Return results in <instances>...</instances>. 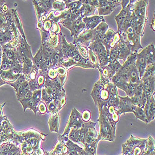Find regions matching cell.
Instances as JSON below:
<instances>
[{
  "label": "cell",
  "instance_id": "cell-1",
  "mask_svg": "<svg viewBox=\"0 0 155 155\" xmlns=\"http://www.w3.org/2000/svg\"><path fill=\"white\" fill-rule=\"evenodd\" d=\"M97 120L100 125V132L97 137L98 140L114 141L115 137L116 125L112 124L106 116L101 112L99 113Z\"/></svg>",
  "mask_w": 155,
  "mask_h": 155
},
{
  "label": "cell",
  "instance_id": "cell-2",
  "mask_svg": "<svg viewBox=\"0 0 155 155\" xmlns=\"http://www.w3.org/2000/svg\"><path fill=\"white\" fill-rule=\"evenodd\" d=\"M147 139H141L130 136L125 143L122 145L124 155H141L146 147Z\"/></svg>",
  "mask_w": 155,
  "mask_h": 155
},
{
  "label": "cell",
  "instance_id": "cell-3",
  "mask_svg": "<svg viewBox=\"0 0 155 155\" xmlns=\"http://www.w3.org/2000/svg\"><path fill=\"white\" fill-rule=\"evenodd\" d=\"M95 30H84L82 31L78 36L74 39L73 44L74 45L79 44L86 47H88L89 44L94 41V37L96 35Z\"/></svg>",
  "mask_w": 155,
  "mask_h": 155
},
{
  "label": "cell",
  "instance_id": "cell-4",
  "mask_svg": "<svg viewBox=\"0 0 155 155\" xmlns=\"http://www.w3.org/2000/svg\"><path fill=\"white\" fill-rule=\"evenodd\" d=\"M119 105L115 109L120 115L123 113L133 112L132 109L134 104L130 97L127 96L125 97H121L119 96Z\"/></svg>",
  "mask_w": 155,
  "mask_h": 155
},
{
  "label": "cell",
  "instance_id": "cell-5",
  "mask_svg": "<svg viewBox=\"0 0 155 155\" xmlns=\"http://www.w3.org/2000/svg\"><path fill=\"white\" fill-rule=\"evenodd\" d=\"M145 50H146L145 48L140 52L137 53V60L135 62V66L137 68L140 80L145 73L146 67L147 66V60L145 58Z\"/></svg>",
  "mask_w": 155,
  "mask_h": 155
},
{
  "label": "cell",
  "instance_id": "cell-6",
  "mask_svg": "<svg viewBox=\"0 0 155 155\" xmlns=\"http://www.w3.org/2000/svg\"><path fill=\"white\" fill-rule=\"evenodd\" d=\"M83 22L85 24L86 30H93L103 21L104 18L99 16H92L84 17L82 18Z\"/></svg>",
  "mask_w": 155,
  "mask_h": 155
},
{
  "label": "cell",
  "instance_id": "cell-7",
  "mask_svg": "<svg viewBox=\"0 0 155 155\" xmlns=\"http://www.w3.org/2000/svg\"><path fill=\"white\" fill-rule=\"evenodd\" d=\"M154 93L150 97V98L147 101L146 104L145 105L143 110L146 114L148 123L154 119L155 115V101L154 98Z\"/></svg>",
  "mask_w": 155,
  "mask_h": 155
},
{
  "label": "cell",
  "instance_id": "cell-8",
  "mask_svg": "<svg viewBox=\"0 0 155 155\" xmlns=\"http://www.w3.org/2000/svg\"><path fill=\"white\" fill-rule=\"evenodd\" d=\"M98 69L101 73V78L109 82H110L112 77L116 73L107 65L104 67H99Z\"/></svg>",
  "mask_w": 155,
  "mask_h": 155
},
{
  "label": "cell",
  "instance_id": "cell-9",
  "mask_svg": "<svg viewBox=\"0 0 155 155\" xmlns=\"http://www.w3.org/2000/svg\"><path fill=\"white\" fill-rule=\"evenodd\" d=\"M110 82L113 83L116 87H119L120 89H122L123 91H124L127 94L128 91V87L129 83L125 81L119 75L115 74L112 77Z\"/></svg>",
  "mask_w": 155,
  "mask_h": 155
},
{
  "label": "cell",
  "instance_id": "cell-10",
  "mask_svg": "<svg viewBox=\"0 0 155 155\" xmlns=\"http://www.w3.org/2000/svg\"><path fill=\"white\" fill-rule=\"evenodd\" d=\"M51 118L49 120V126L50 127L51 132H58V125H59V117L57 110L51 112Z\"/></svg>",
  "mask_w": 155,
  "mask_h": 155
},
{
  "label": "cell",
  "instance_id": "cell-11",
  "mask_svg": "<svg viewBox=\"0 0 155 155\" xmlns=\"http://www.w3.org/2000/svg\"><path fill=\"white\" fill-rule=\"evenodd\" d=\"M119 51H120V55H119V60H122L124 61H125V60L127 58V57L130 55L132 52L127 45L122 42V41H120L117 44Z\"/></svg>",
  "mask_w": 155,
  "mask_h": 155
},
{
  "label": "cell",
  "instance_id": "cell-12",
  "mask_svg": "<svg viewBox=\"0 0 155 155\" xmlns=\"http://www.w3.org/2000/svg\"><path fill=\"white\" fill-rule=\"evenodd\" d=\"M145 58L148 64H154L155 60V52L154 46L153 44H151L145 48Z\"/></svg>",
  "mask_w": 155,
  "mask_h": 155
},
{
  "label": "cell",
  "instance_id": "cell-13",
  "mask_svg": "<svg viewBox=\"0 0 155 155\" xmlns=\"http://www.w3.org/2000/svg\"><path fill=\"white\" fill-rule=\"evenodd\" d=\"M97 132L96 130L95 126L92 127L88 129V130L86 133L85 137H84V145L90 143L93 140L97 138Z\"/></svg>",
  "mask_w": 155,
  "mask_h": 155
},
{
  "label": "cell",
  "instance_id": "cell-14",
  "mask_svg": "<svg viewBox=\"0 0 155 155\" xmlns=\"http://www.w3.org/2000/svg\"><path fill=\"white\" fill-rule=\"evenodd\" d=\"M132 109H133V113L135 114L137 119H140L147 124H148V121L147 120L146 114L143 108L134 105Z\"/></svg>",
  "mask_w": 155,
  "mask_h": 155
},
{
  "label": "cell",
  "instance_id": "cell-15",
  "mask_svg": "<svg viewBox=\"0 0 155 155\" xmlns=\"http://www.w3.org/2000/svg\"><path fill=\"white\" fill-rule=\"evenodd\" d=\"M98 142H99V140L97 138L93 140L91 142H90V143L84 146V150L92 155H96Z\"/></svg>",
  "mask_w": 155,
  "mask_h": 155
},
{
  "label": "cell",
  "instance_id": "cell-16",
  "mask_svg": "<svg viewBox=\"0 0 155 155\" xmlns=\"http://www.w3.org/2000/svg\"><path fill=\"white\" fill-rule=\"evenodd\" d=\"M128 73L129 76V83L133 84H138L141 82L136 66L134 67Z\"/></svg>",
  "mask_w": 155,
  "mask_h": 155
},
{
  "label": "cell",
  "instance_id": "cell-17",
  "mask_svg": "<svg viewBox=\"0 0 155 155\" xmlns=\"http://www.w3.org/2000/svg\"><path fill=\"white\" fill-rule=\"evenodd\" d=\"M96 9L97 8L89 5H83L82 10H81V16L82 18H84V17H88V16H91L94 13Z\"/></svg>",
  "mask_w": 155,
  "mask_h": 155
},
{
  "label": "cell",
  "instance_id": "cell-18",
  "mask_svg": "<svg viewBox=\"0 0 155 155\" xmlns=\"http://www.w3.org/2000/svg\"><path fill=\"white\" fill-rule=\"evenodd\" d=\"M154 70H155L154 64H148L146 67L145 73L141 78V81L150 78H154Z\"/></svg>",
  "mask_w": 155,
  "mask_h": 155
},
{
  "label": "cell",
  "instance_id": "cell-19",
  "mask_svg": "<svg viewBox=\"0 0 155 155\" xmlns=\"http://www.w3.org/2000/svg\"><path fill=\"white\" fill-rule=\"evenodd\" d=\"M137 53H135V52L132 53L130 55L127 57V58L124 62V64H123V65H122V67H125L135 65V62L137 60Z\"/></svg>",
  "mask_w": 155,
  "mask_h": 155
},
{
  "label": "cell",
  "instance_id": "cell-20",
  "mask_svg": "<svg viewBox=\"0 0 155 155\" xmlns=\"http://www.w3.org/2000/svg\"><path fill=\"white\" fill-rule=\"evenodd\" d=\"M120 51L117 44L116 45L114 48L110 49L109 52V61L113 60H118L119 58Z\"/></svg>",
  "mask_w": 155,
  "mask_h": 155
},
{
  "label": "cell",
  "instance_id": "cell-21",
  "mask_svg": "<svg viewBox=\"0 0 155 155\" xmlns=\"http://www.w3.org/2000/svg\"><path fill=\"white\" fill-rule=\"evenodd\" d=\"M115 9H114V8H113L109 6H107L106 7H103V8H97L99 15V16H102V17L110 15Z\"/></svg>",
  "mask_w": 155,
  "mask_h": 155
},
{
  "label": "cell",
  "instance_id": "cell-22",
  "mask_svg": "<svg viewBox=\"0 0 155 155\" xmlns=\"http://www.w3.org/2000/svg\"><path fill=\"white\" fill-rule=\"evenodd\" d=\"M76 67H80L84 68H95L94 66L90 62L89 58H82V59L77 63Z\"/></svg>",
  "mask_w": 155,
  "mask_h": 155
},
{
  "label": "cell",
  "instance_id": "cell-23",
  "mask_svg": "<svg viewBox=\"0 0 155 155\" xmlns=\"http://www.w3.org/2000/svg\"><path fill=\"white\" fill-rule=\"evenodd\" d=\"M108 25L106 23L105 20L102 21L94 29L96 33H99L102 35H104L106 31L108 30Z\"/></svg>",
  "mask_w": 155,
  "mask_h": 155
},
{
  "label": "cell",
  "instance_id": "cell-24",
  "mask_svg": "<svg viewBox=\"0 0 155 155\" xmlns=\"http://www.w3.org/2000/svg\"><path fill=\"white\" fill-rule=\"evenodd\" d=\"M88 54H89L88 58L90 62H91L92 64H93L95 68H98V67H99V61H98L97 55L89 49H88Z\"/></svg>",
  "mask_w": 155,
  "mask_h": 155
},
{
  "label": "cell",
  "instance_id": "cell-25",
  "mask_svg": "<svg viewBox=\"0 0 155 155\" xmlns=\"http://www.w3.org/2000/svg\"><path fill=\"white\" fill-rule=\"evenodd\" d=\"M107 66L109 67L115 73L118 72L122 68V64L119 63L118 60H113L110 61Z\"/></svg>",
  "mask_w": 155,
  "mask_h": 155
},
{
  "label": "cell",
  "instance_id": "cell-26",
  "mask_svg": "<svg viewBox=\"0 0 155 155\" xmlns=\"http://www.w3.org/2000/svg\"><path fill=\"white\" fill-rule=\"evenodd\" d=\"M75 45H76V47L78 48V50L80 55L84 58H87L89 57L88 48L79 44H76Z\"/></svg>",
  "mask_w": 155,
  "mask_h": 155
},
{
  "label": "cell",
  "instance_id": "cell-27",
  "mask_svg": "<svg viewBox=\"0 0 155 155\" xmlns=\"http://www.w3.org/2000/svg\"><path fill=\"white\" fill-rule=\"evenodd\" d=\"M120 41V34L119 32H116L113 37L110 43V48H114L116 45H117Z\"/></svg>",
  "mask_w": 155,
  "mask_h": 155
},
{
  "label": "cell",
  "instance_id": "cell-28",
  "mask_svg": "<svg viewBox=\"0 0 155 155\" xmlns=\"http://www.w3.org/2000/svg\"><path fill=\"white\" fill-rule=\"evenodd\" d=\"M66 5H67V7L68 8V9H74L81 8L83 6V4L80 1H76V2L72 1L71 3L67 4Z\"/></svg>",
  "mask_w": 155,
  "mask_h": 155
},
{
  "label": "cell",
  "instance_id": "cell-29",
  "mask_svg": "<svg viewBox=\"0 0 155 155\" xmlns=\"http://www.w3.org/2000/svg\"><path fill=\"white\" fill-rule=\"evenodd\" d=\"M81 118L83 122H87L90 121L91 118V114L88 110H85L81 114Z\"/></svg>",
  "mask_w": 155,
  "mask_h": 155
},
{
  "label": "cell",
  "instance_id": "cell-30",
  "mask_svg": "<svg viewBox=\"0 0 155 155\" xmlns=\"http://www.w3.org/2000/svg\"><path fill=\"white\" fill-rule=\"evenodd\" d=\"M115 74L119 75L125 81L129 83V76H128V73L127 72L120 69L118 72H117Z\"/></svg>",
  "mask_w": 155,
  "mask_h": 155
},
{
  "label": "cell",
  "instance_id": "cell-31",
  "mask_svg": "<svg viewBox=\"0 0 155 155\" xmlns=\"http://www.w3.org/2000/svg\"><path fill=\"white\" fill-rule=\"evenodd\" d=\"M53 6L55 9L62 11L65 8V3L64 2H53Z\"/></svg>",
  "mask_w": 155,
  "mask_h": 155
},
{
  "label": "cell",
  "instance_id": "cell-32",
  "mask_svg": "<svg viewBox=\"0 0 155 155\" xmlns=\"http://www.w3.org/2000/svg\"><path fill=\"white\" fill-rule=\"evenodd\" d=\"M121 1H117V0H107L108 6L115 9L120 5Z\"/></svg>",
  "mask_w": 155,
  "mask_h": 155
},
{
  "label": "cell",
  "instance_id": "cell-33",
  "mask_svg": "<svg viewBox=\"0 0 155 155\" xmlns=\"http://www.w3.org/2000/svg\"><path fill=\"white\" fill-rule=\"evenodd\" d=\"M38 110L39 111L41 114H45L48 112L47 107L44 102H41L39 103V104H38Z\"/></svg>",
  "mask_w": 155,
  "mask_h": 155
},
{
  "label": "cell",
  "instance_id": "cell-34",
  "mask_svg": "<svg viewBox=\"0 0 155 155\" xmlns=\"http://www.w3.org/2000/svg\"><path fill=\"white\" fill-rule=\"evenodd\" d=\"M67 102V99H66V96L65 94L63 93L62 94V96H61L60 99V102H59V106L58 108V110H60V109H61L64 105L66 104Z\"/></svg>",
  "mask_w": 155,
  "mask_h": 155
},
{
  "label": "cell",
  "instance_id": "cell-35",
  "mask_svg": "<svg viewBox=\"0 0 155 155\" xmlns=\"http://www.w3.org/2000/svg\"><path fill=\"white\" fill-rule=\"evenodd\" d=\"M57 72V73H59L60 77H67V70L63 67H59L55 70Z\"/></svg>",
  "mask_w": 155,
  "mask_h": 155
},
{
  "label": "cell",
  "instance_id": "cell-36",
  "mask_svg": "<svg viewBox=\"0 0 155 155\" xmlns=\"http://www.w3.org/2000/svg\"><path fill=\"white\" fill-rule=\"evenodd\" d=\"M57 76H58V73L55 69L51 68L48 70V76L52 80L55 79L57 78Z\"/></svg>",
  "mask_w": 155,
  "mask_h": 155
},
{
  "label": "cell",
  "instance_id": "cell-37",
  "mask_svg": "<svg viewBox=\"0 0 155 155\" xmlns=\"http://www.w3.org/2000/svg\"><path fill=\"white\" fill-rule=\"evenodd\" d=\"M51 21H50V20H47V21H45V22H44V26H43V28H44V31H49V30H50V29L51 28Z\"/></svg>",
  "mask_w": 155,
  "mask_h": 155
},
{
  "label": "cell",
  "instance_id": "cell-38",
  "mask_svg": "<svg viewBox=\"0 0 155 155\" xmlns=\"http://www.w3.org/2000/svg\"><path fill=\"white\" fill-rule=\"evenodd\" d=\"M103 37H104V35H102V34H99V33H96L93 41H96V42H101L102 41Z\"/></svg>",
  "mask_w": 155,
  "mask_h": 155
},
{
  "label": "cell",
  "instance_id": "cell-39",
  "mask_svg": "<svg viewBox=\"0 0 155 155\" xmlns=\"http://www.w3.org/2000/svg\"><path fill=\"white\" fill-rule=\"evenodd\" d=\"M44 76L43 75H40L38 77L37 79V83L38 84V86H42V85L44 84Z\"/></svg>",
  "mask_w": 155,
  "mask_h": 155
},
{
  "label": "cell",
  "instance_id": "cell-40",
  "mask_svg": "<svg viewBox=\"0 0 155 155\" xmlns=\"http://www.w3.org/2000/svg\"><path fill=\"white\" fill-rule=\"evenodd\" d=\"M108 6L107 0H99V8H103Z\"/></svg>",
  "mask_w": 155,
  "mask_h": 155
},
{
  "label": "cell",
  "instance_id": "cell-41",
  "mask_svg": "<svg viewBox=\"0 0 155 155\" xmlns=\"http://www.w3.org/2000/svg\"><path fill=\"white\" fill-rule=\"evenodd\" d=\"M55 19V13L54 11H51L50 12V14L47 18V20H54Z\"/></svg>",
  "mask_w": 155,
  "mask_h": 155
},
{
  "label": "cell",
  "instance_id": "cell-42",
  "mask_svg": "<svg viewBox=\"0 0 155 155\" xmlns=\"http://www.w3.org/2000/svg\"><path fill=\"white\" fill-rule=\"evenodd\" d=\"M129 3H130V1H128V0H126V1H124V0H122V1H121L120 2V5H122V8H124V7H126L129 4Z\"/></svg>",
  "mask_w": 155,
  "mask_h": 155
},
{
  "label": "cell",
  "instance_id": "cell-43",
  "mask_svg": "<svg viewBox=\"0 0 155 155\" xmlns=\"http://www.w3.org/2000/svg\"><path fill=\"white\" fill-rule=\"evenodd\" d=\"M78 155H92V154L87 153V152L85 151L84 150V149H83V150H82L81 152H80L78 154Z\"/></svg>",
  "mask_w": 155,
  "mask_h": 155
},
{
  "label": "cell",
  "instance_id": "cell-44",
  "mask_svg": "<svg viewBox=\"0 0 155 155\" xmlns=\"http://www.w3.org/2000/svg\"><path fill=\"white\" fill-rule=\"evenodd\" d=\"M154 22H155V21H154V18L153 19V21H152V23L150 24L151 28L153 29V31L154 32L155 31V29H154Z\"/></svg>",
  "mask_w": 155,
  "mask_h": 155
},
{
  "label": "cell",
  "instance_id": "cell-45",
  "mask_svg": "<svg viewBox=\"0 0 155 155\" xmlns=\"http://www.w3.org/2000/svg\"><path fill=\"white\" fill-rule=\"evenodd\" d=\"M8 56L9 58H12V57H13V54H12V52L11 50H9L8 52Z\"/></svg>",
  "mask_w": 155,
  "mask_h": 155
},
{
  "label": "cell",
  "instance_id": "cell-46",
  "mask_svg": "<svg viewBox=\"0 0 155 155\" xmlns=\"http://www.w3.org/2000/svg\"><path fill=\"white\" fill-rule=\"evenodd\" d=\"M42 27V22L38 21V23H37V28H38V29H41Z\"/></svg>",
  "mask_w": 155,
  "mask_h": 155
},
{
  "label": "cell",
  "instance_id": "cell-47",
  "mask_svg": "<svg viewBox=\"0 0 155 155\" xmlns=\"http://www.w3.org/2000/svg\"><path fill=\"white\" fill-rule=\"evenodd\" d=\"M4 10H7V7L6 6V7H4Z\"/></svg>",
  "mask_w": 155,
  "mask_h": 155
},
{
  "label": "cell",
  "instance_id": "cell-48",
  "mask_svg": "<svg viewBox=\"0 0 155 155\" xmlns=\"http://www.w3.org/2000/svg\"><path fill=\"white\" fill-rule=\"evenodd\" d=\"M120 155H124V154H120Z\"/></svg>",
  "mask_w": 155,
  "mask_h": 155
},
{
  "label": "cell",
  "instance_id": "cell-49",
  "mask_svg": "<svg viewBox=\"0 0 155 155\" xmlns=\"http://www.w3.org/2000/svg\"><path fill=\"white\" fill-rule=\"evenodd\" d=\"M96 155H97V154H96Z\"/></svg>",
  "mask_w": 155,
  "mask_h": 155
}]
</instances>
